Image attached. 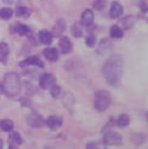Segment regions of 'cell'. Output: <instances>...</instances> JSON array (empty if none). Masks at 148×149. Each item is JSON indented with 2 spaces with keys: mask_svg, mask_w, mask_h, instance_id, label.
<instances>
[{
  "mask_svg": "<svg viewBox=\"0 0 148 149\" xmlns=\"http://www.w3.org/2000/svg\"><path fill=\"white\" fill-rule=\"evenodd\" d=\"M103 75L110 86H118L123 75V58L119 55L110 56L103 64Z\"/></svg>",
  "mask_w": 148,
  "mask_h": 149,
  "instance_id": "obj_1",
  "label": "cell"
},
{
  "mask_svg": "<svg viewBox=\"0 0 148 149\" xmlns=\"http://www.w3.org/2000/svg\"><path fill=\"white\" fill-rule=\"evenodd\" d=\"M3 91L9 97H15L21 91V78L17 73H7L3 81Z\"/></svg>",
  "mask_w": 148,
  "mask_h": 149,
  "instance_id": "obj_2",
  "label": "cell"
},
{
  "mask_svg": "<svg viewBox=\"0 0 148 149\" xmlns=\"http://www.w3.org/2000/svg\"><path fill=\"white\" fill-rule=\"evenodd\" d=\"M110 104V95L107 91H98L95 95V109L98 111L106 110Z\"/></svg>",
  "mask_w": 148,
  "mask_h": 149,
  "instance_id": "obj_3",
  "label": "cell"
},
{
  "mask_svg": "<svg viewBox=\"0 0 148 149\" xmlns=\"http://www.w3.org/2000/svg\"><path fill=\"white\" fill-rule=\"evenodd\" d=\"M27 123L33 129H40V127H43V126L45 125V120H44V118L41 115H39V114H36V113L29 114L27 116Z\"/></svg>",
  "mask_w": 148,
  "mask_h": 149,
  "instance_id": "obj_4",
  "label": "cell"
},
{
  "mask_svg": "<svg viewBox=\"0 0 148 149\" xmlns=\"http://www.w3.org/2000/svg\"><path fill=\"white\" fill-rule=\"evenodd\" d=\"M105 144L106 146H118L121 143V136L117 132H107L105 135Z\"/></svg>",
  "mask_w": 148,
  "mask_h": 149,
  "instance_id": "obj_5",
  "label": "cell"
},
{
  "mask_svg": "<svg viewBox=\"0 0 148 149\" xmlns=\"http://www.w3.org/2000/svg\"><path fill=\"white\" fill-rule=\"evenodd\" d=\"M52 84H55V77L52 74H49V73L43 74L39 79V86H40V88H43V90L50 88V86Z\"/></svg>",
  "mask_w": 148,
  "mask_h": 149,
  "instance_id": "obj_6",
  "label": "cell"
},
{
  "mask_svg": "<svg viewBox=\"0 0 148 149\" xmlns=\"http://www.w3.org/2000/svg\"><path fill=\"white\" fill-rule=\"evenodd\" d=\"M63 120H62V118L61 116H49L46 119V121H45V125L49 126V129L51 130H57L58 127H61V125H62Z\"/></svg>",
  "mask_w": 148,
  "mask_h": 149,
  "instance_id": "obj_7",
  "label": "cell"
},
{
  "mask_svg": "<svg viewBox=\"0 0 148 149\" xmlns=\"http://www.w3.org/2000/svg\"><path fill=\"white\" fill-rule=\"evenodd\" d=\"M58 47H60L62 54H69L73 49V45L67 36H63V38H61L60 42H58Z\"/></svg>",
  "mask_w": 148,
  "mask_h": 149,
  "instance_id": "obj_8",
  "label": "cell"
},
{
  "mask_svg": "<svg viewBox=\"0 0 148 149\" xmlns=\"http://www.w3.org/2000/svg\"><path fill=\"white\" fill-rule=\"evenodd\" d=\"M94 22V12L91 10H85L81 15V18H80V23L83 26H90Z\"/></svg>",
  "mask_w": 148,
  "mask_h": 149,
  "instance_id": "obj_9",
  "label": "cell"
},
{
  "mask_svg": "<svg viewBox=\"0 0 148 149\" xmlns=\"http://www.w3.org/2000/svg\"><path fill=\"white\" fill-rule=\"evenodd\" d=\"M21 67H26V65H38V67H44L43 62L40 61V58L38 56H32V57H28L27 59H24L23 62L20 63Z\"/></svg>",
  "mask_w": 148,
  "mask_h": 149,
  "instance_id": "obj_10",
  "label": "cell"
},
{
  "mask_svg": "<svg viewBox=\"0 0 148 149\" xmlns=\"http://www.w3.org/2000/svg\"><path fill=\"white\" fill-rule=\"evenodd\" d=\"M38 36H39V40L44 44V45H50L51 42H52V34H51L49 31H40L39 32V34H38Z\"/></svg>",
  "mask_w": 148,
  "mask_h": 149,
  "instance_id": "obj_11",
  "label": "cell"
},
{
  "mask_svg": "<svg viewBox=\"0 0 148 149\" xmlns=\"http://www.w3.org/2000/svg\"><path fill=\"white\" fill-rule=\"evenodd\" d=\"M121 15H123V6L119 3L114 1L112 4V6H110V17L112 18H119Z\"/></svg>",
  "mask_w": 148,
  "mask_h": 149,
  "instance_id": "obj_12",
  "label": "cell"
},
{
  "mask_svg": "<svg viewBox=\"0 0 148 149\" xmlns=\"http://www.w3.org/2000/svg\"><path fill=\"white\" fill-rule=\"evenodd\" d=\"M44 56H45V58L49 59L50 62H56L58 58V52L56 49H52V47L45 49L44 50Z\"/></svg>",
  "mask_w": 148,
  "mask_h": 149,
  "instance_id": "obj_13",
  "label": "cell"
},
{
  "mask_svg": "<svg viewBox=\"0 0 148 149\" xmlns=\"http://www.w3.org/2000/svg\"><path fill=\"white\" fill-rule=\"evenodd\" d=\"M9 143H10L11 148H15V147L22 144V138L18 132H11L10 138H9Z\"/></svg>",
  "mask_w": 148,
  "mask_h": 149,
  "instance_id": "obj_14",
  "label": "cell"
},
{
  "mask_svg": "<svg viewBox=\"0 0 148 149\" xmlns=\"http://www.w3.org/2000/svg\"><path fill=\"white\" fill-rule=\"evenodd\" d=\"M12 31L18 33L20 35H29L31 34V29H29L27 26H24V24H16L12 28Z\"/></svg>",
  "mask_w": 148,
  "mask_h": 149,
  "instance_id": "obj_15",
  "label": "cell"
},
{
  "mask_svg": "<svg viewBox=\"0 0 148 149\" xmlns=\"http://www.w3.org/2000/svg\"><path fill=\"white\" fill-rule=\"evenodd\" d=\"M110 36L113 39H120L123 36V29L119 26H112V28H110Z\"/></svg>",
  "mask_w": 148,
  "mask_h": 149,
  "instance_id": "obj_16",
  "label": "cell"
},
{
  "mask_svg": "<svg viewBox=\"0 0 148 149\" xmlns=\"http://www.w3.org/2000/svg\"><path fill=\"white\" fill-rule=\"evenodd\" d=\"M129 123H130V118L126 114H121L117 119V124H118L119 127H126V126L129 125Z\"/></svg>",
  "mask_w": 148,
  "mask_h": 149,
  "instance_id": "obj_17",
  "label": "cell"
},
{
  "mask_svg": "<svg viewBox=\"0 0 148 149\" xmlns=\"http://www.w3.org/2000/svg\"><path fill=\"white\" fill-rule=\"evenodd\" d=\"M0 127L6 132H10L13 129V123L11 120H9V119H4V120L0 121Z\"/></svg>",
  "mask_w": 148,
  "mask_h": 149,
  "instance_id": "obj_18",
  "label": "cell"
},
{
  "mask_svg": "<svg viewBox=\"0 0 148 149\" xmlns=\"http://www.w3.org/2000/svg\"><path fill=\"white\" fill-rule=\"evenodd\" d=\"M9 46L5 42H0V61H5L7 55H9Z\"/></svg>",
  "mask_w": 148,
  "mask_h": 149,
  "instance_id": "obj_19",
  "label": "cell"
},
{
  "mask_svg": "<svg viewBox=\"0 0 148 149\" xmlns=\"http://www.w3.org/2000/svg\"><path fill=\"white\" fill-rule=\"evenodd\" d=\"M13 15V11L9 7H3V9H0V18L3 19H10Z\"/></svg>",
  "mask_w": 148,
  "mask_h": 149,
  "instance_id": "obj_20",
  "label": "cell"
},
{
  "mask_svg": "<svg viewBox=\"0 0 148 149\" xmlns=\"http://www.w3.org/2000/svg\"><path fill=\"white\" fill-rule=\"evenodd\" d=\"M71 32H72L73 36H75V38H80V36L83 35V29H81V24H79V23L73 24L72 28H71Z\"/></svg>",
  "mask_w": 148,
  "mask_h": 149,
  "instance_id": "obj_21",
  "label": "cell"
},
{
  "mask_svg": "<svg viewBox=\"0 0 148 149\" xmlns=\"http://www.w3.org/2000/svg\"><path fill=\"white\" fill-rule=\"evenodd\" d=\"M16 15L18 17H29L31 11H29V9H27V7H24V6H18L16 9Z\"/></svg>",
  "mask_w": 148,
  "mask_h": 149,
  "instance_id": "obj_22",
  "label": "cell"
},
{
  "mask_svg": "<svg viewBox=\"0 0 148 149\" xmlns=\"http://www.w3.org/2000/svg\"><path fill=\"white\" fill-rule=\"evenodd\" d=\"M50 93H51V96H52L54 98H58L60 97V95H61V87L58 85L52 84L50 86Z\"/></svg>",
  "mask_w": 148,
  "mask_h": 149,
  "instance_id": "obj_23",
  "label": "cell"
},
{
  "mask_svg": "<svg viewBox=\"0 0 148 149\" xmlns=\"http://www.w3.org/2000/svg\"><path fill=\"white\" fill-rule=\"evenodd\" d=\"M107 5V0H95L94 1V9L97 10V11H101L105 9V6Z\"/></svg>",
  "mask_w": 148,
  "mask_h": 149,
  "instance_id": "obj_24",
  "label": "cell"
},
{
  "mask_svg": "<svg viewBox=\"0 0 148 149\" xmlns=\"http://www.w3.org/2000/svg\"><path fill=\"white\" fill-rule=\"evenodd\" d=\"M132 19H135L134 17H131V16H129V17H126V18H124L123 19V24H124V27L125 28H131L132 27V24H134V22H131Z\"/></svg>",
  "mask_w": 148,
  "mask_h": 149,
  "instance_id": "obj_25",
  "label": "cell"
},
{
  "mask_svg": "<svg viewBox=\"0 0 148 149\" xmlns=\"http://www.w3.org/2000/svg\"><path fill=\"white\" fill-rule=\"evenodd\" d=\"M95 44H96V38L94 35H89L86 38V45L89 47H92V46H95Z\"/></svg>",
  "mask_w": 148,
  "mask_h": 149,
  "instance_id": "obj_26",
  "label": "cell"
},
{
  "mask_svg": "<svg viewBox=\"0 0 148 149\" xmlns=\"http://www.w3.org/2000/svg\"><path fill=\"white\" fill-rule=\"evenodd\" d=\"M64 27H66L64 21H62V19L57 21V27H56V28H58V33H62V32L64 31Z\"/></svg>",
  "mask_w": 148,
  "mask_h": 149,
  "instance_id": "obj_27",
  "label": "cell"
},
{
  "mask_svg": "<svg viewBox=\"0 0 148 149\" xmlns=\"http://www.w3.org/2000/svg\"><path fill=\"white\" fill-rule=\"evenodd\" d=\"M142 12H147V4H145V3H142Z\"/></svg>",
  "mask_w": 148,
  "mask_h": 149,
  "instance_id": "obj_28",
  "label": "cell"
},
{
  "mask_svg": "<svg viewBox=\"0 0 148 149\" xmlns=\"http://www.w3.org/2000/svg\"><path fill=\"white\" fill-rule=\"evenodd\" d=\"M3 1H4L5 4H12V3H13V0H3Z\"/></svg>",
  "mask_w": 148,
  "mask_h": 149,
  "instance_id": "obj_29",
  "label": "cell"
},
{
  "mask_svg": "<svg viewBox=\"0 0 148 149\" xmlns=\"http://www.w3.org/2000/svg\"><path fill=\"white\" fill-rule=\"evenodd\" d=\"M0 93H4V91H3V84L0 83Z\"/></svg>",
  "mask_w": 148,
  "mask_h": 149,
  "instance_id": "obj_30",
  "label": "cell"
},
{
  "mask_svg": "<svg viewBox=\"0 0 148 149\" xmlns=\"http://www.w3.org/2000/svg\"><path fill=\"white\" fill-rule=\"evenodd\" d=\"M1 147H3V141L0 139V148H1Z\"/></svg>",
  "mask_w": 148,
  "mask_h": 149,
  "instance_id": "obj_31",
  "label": "cell"
}]
</instances>
